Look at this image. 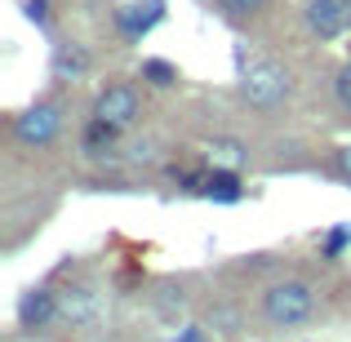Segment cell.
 Wrapping results in <instances>:
<instances>
[{
	"label": "cell",
	"mask_w": 351,
	"mask_h": 342,
	"mask_svg": "<svg viewBox=\"0 0 351 342\" xmlns=\"http://www.w3.org/2000/svg\"><path fill=\"white\" fill-rule=\"evenodd\" d=\"M289 89H293V80H289V71L280 67V62H249V71L240 76V94H245V103L249 107H258V112H276V107L289 98Z\"/></svg>",
	"instance_id": "7a4b0ae2"
},
{
	"label": "cell",
	"mask_w": 351,
	"mask_h": 342,
	"mask_svg": "<svg viewBox=\"0 0 351 342\" xmlns=\"http://www.w3.org/2000/svg\"><path fill=\"white\" fill-rule=\"evenodd\" d=\"M334 164H338V173H343V178H351V147H338Z\"/></svg>",
	"instance_id": "d6986e66"
},
{
	"label": "cell",
	"mask_w": 351,
	"mask_h": 342,
	"mask_svg": "<svg viewBox=\"0 0 351 342\" xmlns=\"http://www.w3.org/2000/svg\"><path fill=\"white\" fill-rule=\"evenodd\" d=\"M311 311H316V293H311L302 280H280V284H271V289L263 293V316L271 320L276 329L307 325Z\"/></svg>",
	"instance_id": "6da1fadb"
},
{
	"label": "cell",
	"mask_w": 351,
	"mask_h": 342,
	"mask_svg": "<svg viewBox=\"0 0 351 342\" xmlns=\"http://www.w3.org/2000/svg\"><path fill=\"white\" fill-rule=\"evenodd\" d=\"M218 5L227 9V14H236V18H245V14H258V9L267 5V0H218Z\"/></svg>",
	"instance_id": "2e32d148"
},
{
	"label": "cell",
	"mask_w": 351,
	"mask_h": 342,
	"mask_svg": "<svg viewBox=\"0 0 351 342\" xmlns=\"http://www.w3.org/2000/svg\"><path fill=\"white\" fill-rule=\"evenodd\" d=\"M351 245V227H334L320 240V258H343V249Z\"/></svg>",
	"instance_id": "5bb4252c"
},
{
	"label": "cell",
	"mask_w": 351,
	"mask_h": 342,
	"mask_svg": "<svg viewBox=\"0 0 351 342\" xmlns=\"http://www.w3.org/2000/svg\"><path fill=\"white\" fill-rule=\"evenodd\" d=\"M334 89H338V103H343V107H347V112H351V62H347V67H343V71H338V80H334Z\"/></svg>",
	"instance_id": "e0dca14e"
},
{
	"label": "cell",
	"mask_w": 351,
	"mask_h": 342,
	"mask_svg": "<svg viewBox=\"0 0 351 342\" xmlns=\"http://www.w3.org/2000/svg\"><path fill=\"white\" fill-rule=\"evenodd\" d=\"M58 125H62L58 107L53 103H36V107H27L23 116H14V138L27 143V147H45V143H53Z\"/></svg>",
	"instance_id": "3957f363"
},
{
	"label": "cell",
	"mask_w": 351,
	"mask_h": 342,
	"mask_svg": "<svg viewBox=\"0 0 351 342\" xmlns=\"http://www.w3.org/2000/svg\"><path fill=\"white\" fill-rule=\"evenodd\" d=\"M209 151H214V164H227V169H236V164H240V160L249 156L245 147L236 143V138H218V143L209 147Z\"/></svg>",
	"instance_id": "4fadbf2b"
},
{
	"label": "cell",
	"mask_w": 351,
	"mask_h": 342,
	"mask_svg": "<svg viewBox=\"0 0 351 342\" xmlns=\"http://www.w3.org/2000/svg\"><path fill=\"white\" fill-rule=\"evenodd\" d=\"M98 316V298L89 289H62L58 293V320H71V325H89Z\"/></svg>",
	"instance_id": "30bf717a"
},
{
	"label": "cell",
	"mask_w": 351,
	"mask_h": 342,
	"mask_svg": "<svg viewBox=\"0 0 351 342\" xmlns=\"http://www.w3.org/2000/svg\"><path fill=\"white\" fill-rule=\"evenodd\" d=\"M94 116H103V120H112V125H134V116H138V89L134 85H107L103 94L94 98Z\"/></svg>",
	"instance_id": "8992f818"
},
{
	"label": "cell",
	"mask_w": 351,
	"mask_h": 342,
	"mask_svg": "<svg viewBox=\"0 0 351 342\" xmlns=\"http://www.w3.org/2000/svg\"><path fill=\"white\" fill-rule=\"evenodd\" d=\"M169 342H205V329H200V325H187L182 334H173Z\"/></svg>",
	"instance_id": "ac0fdd59"
},
{
	"label": "cell",
	"mask_w": 351,
	"mask_h": 342,
	"mask_svg": "<svg viewBox=\"0 0 351 342\" xmlns=\"http://www.w3.org/2000/svg\"><path fill=\"white\" fill-rule=\"evenodd\" d=\"M307 27L320 40H338L351 32V0H311L307 5Z\"/></svg>",
	"instance_id": "277c9868"
},
{
	"label": "cell",
	"mask_w": 351,
	"mask_h": 342,
	"mask_svg": "<svg viewBox=\"0 0 351 342\" xmlns=\"http://www.w3.org/2000/svg\"><path fill=\"white\" fill-rule=\"evenodd\" d=\"M160 18H165V0H134V5L116 9V27H120V36H125L129 45H138Z\"/></svg>",
	"instance_id": "5b68a950"
},
{
	"label": "cell",
	"mask_w": 351,
	"mask_h": 342,
	"mask_svg": "<svg viewBox=\"0 0 351 342\" xmlns=\"http://www.w3.org/2000/svg\"><path fill=\"white\" fill-rule=\"evenodd\" d=\"M200 196L218 200V205H236V200H245V182H240L236 169L214 164V169H205V187H200Z\"/></svg>",
	"instance_id": "ba28073f"
},
{
	"label": "cell",
	"mask_w": 351,
	"mask_h": 342,
	"mask_svg": "<svg viewBox=\"0 0 351 342\" xmlns=\"http://www.w3.org/2000/svg\"><path fill=\"white\" fill-rule=\"evenodd\" d=\"M23 18L36 23V27H45L49 23V0H23Z\"/></svg>",
	"instance_id": "9a60e30c"
},
{
	"label": "cell",
	"mask_w": 351,
	"mask_h": 342,
	"mask_svg": "<svg viewBox=\"0 0 351 342\" xmlns=\"http://www.w3.org/2000/svg\"><path fill=\"white\" fill-rule=\"evenodd\" d=\"M49 71H53V80H80L89 71V53H85V45H58L53 49V58H49Z\"/></svg>",
	"instance_id": "9c48e42d"
},
{
	"label": "cell",
	"mask_w": 351,
	"mask_h": 342,
	"mask_svg": "<svg viewBox=\"0 0 351 342\" xmlns=\"http://www.w3.org/2000/svg\"><path fill=\"white\" fill-rule=\"evenodd\" d=\"M129 160H152V143H138L134 151H129Z\"/></svg>",
	"instance_id": "ffe728a7"
},
{
	"label": "cell",
	"mask_w": 351,
	"mask_h": 342,
	"mask_svg": "<svg viewBox=\"0 0 351 342\" xmlns=\"http://www.w3.org/2000/svg\"><path fill=\"white\" fill-rule=\"evenodd\" d=\"M53 320H58V293L53 289H27L23 302H18V325L27 334H36V329H49Z\"/></svg>",
	"instance_id": "52a82bcc"
},
{
	"label": "cell",
	"mask_w": 351,
	"mask_h": 342,
	"mask_svg": "<svg viewBox=\"0 0 351 342\" xmlns=\"http://www.w3.org/2000/svg\"><path fill=\"white\" fill-rule=\"evenodd\" d=\"M116 134H120V125H112V120H103V116H94V120L85 125V134H80V147H85L89 156H112Z\"/></svg>",
	"instance_id": "8fae6325"
},
{
	"label": "cell",
	"mask_w": 351,
	"mask_h": 342,
	"mask_svg": "<svg viewBox=\"0 0 351 342\" xmlns=\"http://www.w3.org/2000/svg\"><path fill=\"white\" fill-rule=\"evenodd\" d=\"M143 80L156 89H169V85H178V67L165 58H143Z\"/></svg>",
	"instance_id": "7c38bea8"
}]
</instances>
